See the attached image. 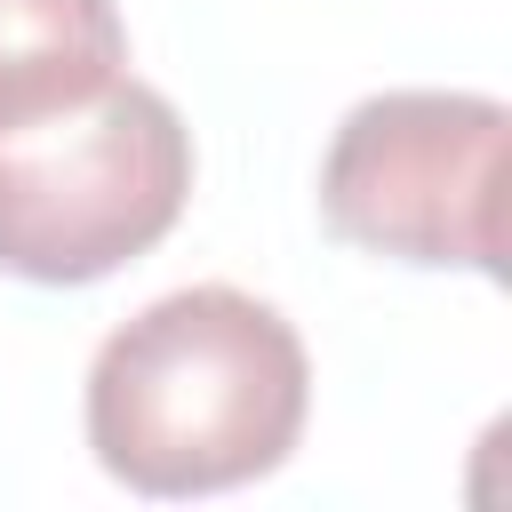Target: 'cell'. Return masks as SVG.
Returning <instances> with one entry per match:
<instances>
[{"label":"cell","mask_w":512,"mask_h":512,"mask_svg":"<svg viewBox=\"0 0 512 512\" xmlns=\"http://www.w3.org/2000/svg\"><path fill=\"white\" fill-rule=\"evenodd\" d=\"M312 408V360L280 304L200 280L120 320L80 392L96 464L136 496H216L288 464Z\"/></svg>","instance_id":"cell-1"},{"label":"cell","mask_w":512,"mask_h":512,"mask_svg":"<svg viewBox=\"0 0 512 512\" xmlns=\"http://www.w3.org/2000/svg\"><path fill=\"white\" fill-rule=\"evenodd\" d=\"M192 200L184 112L120 72L96 96L0 128V272L32 288H88L176 232Z\"/></svg>","instance_id":"cell-2"},{"label":"cell","mask_w":512,"mask_h":512,"mask_svg":"<svg viewBox=\"0 0 512 512\" xmlns=\"http://www.w3.org/2000/svg\"><path fill=\"white\" fill-rule=\"evenodd\" d=\"M504 144L512 112L472 88L360 96L320 160V216L344 248L504 280Z\"/></svg>","instance_id":"cell-3"},{"label":"cell","mask_w":512,"mask_h":512,"mask_svg":"<svg viewBox=\"0 0 512 512\" xmlns=\"http://www.w3.org/2000/svg\"><path fill=\"white\" fill-rule=\"evenodd\" d=\"M128 72L112 0H0V128L64 112Z\"/></svg>","instance_id":"cell-4"}]
</instances>
